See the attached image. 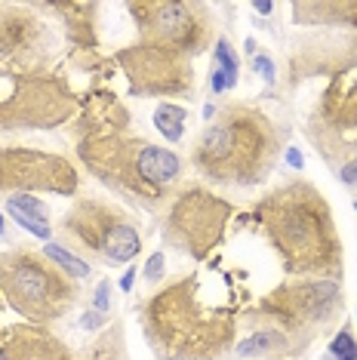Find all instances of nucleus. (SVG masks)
<instances>
[{
    "label": "nucleus",
    "mask_w": 357,
    "mask_h": 360,
    "mask_svg": "<svg viewBox=\"0 0 357 360\" xmlns=\"http://www.w3.org/2000/svg\"><path fill=\"white\" fill-rule=\"evenodd\" d=\"M256 231L268 240L290 277L342 281L345 247L327 194L308 179H287L249 210Z\"/></svg>",
    "instance_id": "nucleus-1"
},
{
    "label": "nucleus",
    "mask_w": 357,
    "mask_h": 360,
    "mask_svg": "<svg viewBox=\"0 0 357 360\" xmlns=\"http://www.w3.org/2000/svg\"><path fill=\"white\" fill-rule=\"evenodd\" d=\"M145 345L157 360H222L238 345V317L200 296V274H182L139 302Z\"/></svg>",
    "instance_id": "nucleus-2"
},
{
    "label": "nucleus",
    "mask_w": 357,
    "mask_h": 360,
    "mask_svg": "<svg viewBox=\"0 0 357 360\" xmlns=\"http://www.w3.org/2000/svg\"><path fill=\"white\" fill-rule=\"evenodd\" d=\"M287 133L253 102L222 105L194 136L188 163L207 182L228 188H256L278 169Z\"/></svg>",
    "instance_id": "nucleus-3"
},
{
    "label": "nucleus",
    "mask_w": 357,
    "mask_h": 360,
    "mask_svg": "<svg viewBox=\"0 0 357 360\" xmlns=\"http://www.w3.org/2000/svg\"><path fill=\"white\" fill-rule=\"evenodd\" d=\"M74 148L89 176L148 212L167 210L185 179V160L173 148L139 136L115 133L84 139Z\"/></svg>",
    "instance_id": "nucleus-4"
},
{
    "label": "nucleus",
    "mask_w": 357,
    "mask_h": 360,
    "mask_svg": "<svg viewBox=\"0 0 357 360\" xmlns=\"http://www.w3.org/2000/svg\"><path fill=\"white\" fill-rule=\"evenodd\" d=\"M345 296L336 281L323 277H290L249 308L256 326H271L283 333L296 354H305L323 333L342 321Z\"/></svg>",
    "instance_id": "nucleus-5"
},
{
    "label": "nucleus",
    "mask_w": 357,
    "mask_h": 360,
    "mask_svg": "<svg viewBox=\"0 0 357 360\" xmlns=\"http://www.w3.org/2000/svg\"><path fill=\"white\" fill-rule=\"evenodd\" d=\"M0 299L25 323H53L68 317L80 302V283L40 250H0Z\"/></svg>",
    "instance_id": "nucleus-6"
},
{
    "label": "nucleus",
    "mask_w": 357,
    "mask_h": 360,
    "mask_svg": "<svg viewBox=\"0 0 357 360\" xmlns=\"http://www.w3.org/2000/svg\"><path fill=\"white\" fill-rule=\"evenodd\" d=\"M56 237L84 262H133L142 252L139 228L129 212L105 198H77L56 222Z\"/></svg>",
    "instance_id": "nucleus-7"
},
{
    "label": "nucleus",
    "mask_w": 357,
    "mask_h": 360,
    "mask_svg": "<svg viewBox=\"0 0 357 360\" xmlns=\"http://www.w3.org/2000/svg\"><path fill=\"white\" fill-rule=\"evenodd\" d=\"M80 96L62 75H10L0 71V133L56 129L74 120Z\"/></svg>",
    "instance_id": "nucleus-8"
},
{
    "label": "nucleus",
    "mask_w": 357,
    "mask_h": 360,
    "mask_svg": "<svg viewBox=\"0 0 357 360\" xmlns=\"http://www.w3.org/2000/svg\"><path fill=\"white\" fill-rule=\"evenodd\" d=\"M126 13L139 44H151L178 56H200L216 40V15L197 0H133Z\"/></svg>",
    "instance_id": "nucleus-9"
},
{
    "label": "nucleus",
    "mask_w": 357,
    "mask_h": 360,
    "mask_svg": "<svg viewBox=\"0 0 357 360\" xmlns=\"http://www.w3.org/2000/svg\"><path fill=\"white\" fill-rule=\"evenodd\" d=\"M234 207L225 198H219L204 185H185L164 210L160 237L167 247L188 256L191 262H207L222 243Z\"/></svg>",
    "instance_id": "nucleus-10"
},
{
    "label": "nucleus",
    "mask_w": 357,
    "mask_h": 360,
    "mask_svg": "<svg viewBox=\"0 0 357 360\" xmlns=\"http://www.w3.org/2000/svg\"><path fill=\"white\" fill-rule=\"evenodd\" d=\"M305 136L330 167L357 160V77L345 75L323 86L305 117Z\"/></svg>",
    "instance_id": "nucleus-11"
},
{
    "label": "nucleus",
    "mask_w": 357,
    "mask_h": 360,
    "mask_svg": "<svg viewBox=\"0 0 357 360\" xmlns=\"http://www.w3.org/2000/svg\"><path fill=\"white\" fill-rule=\"evenodd\" d=\"M56 31L34 4L0 6V71L56 75Z\"/></svg>",
    "instance_id": "nucleus-12"
},
{
    "label": "nucleus",
    "mask_w": 357,
    "mask_h": 360,
    "mask_svg": "<svg viewBox=\"0 0 357 360\" xmlns=\"http://www.w3.org/2000/svg\"><path fill=\"white\" fill-rule=\"evenodd\" d=\"M80 173L65 154L28 145H0V198L15 194H59L74 198Z\"/></svg>",
    "instance_id": "nucleus-13"
},
{
    "label": "nucleus",
    "mask_w": 357,
    "mask_h": 360,
    "mask_svg": "<svg viewBox=\"0 0 357 360\" xmlns=\"http://www.w3.org/2000/svg\"><path fill=\"white\" fill-rule=\"evenodd\" d=\"M115 62L124 71L129 96H178V99H194L197 93V75H194V59L178 56L151 44L120 46Z\"/></svg>",
    "instance_id": "nucleus-14"
},
{
    "label": "nucleus",
    "mask_w": 357,
    "mask_h": 360,
    "mask_svg": "<svg viewBox=\"0 0 357 360\" xmlns=\"http://www.w3.org/2000/svg\"><path fill=\"white\" fill-rule=\"evenodd\" d=\"M351 68H357L354 28H318L287 46V86H299L311 77L336 80Z\"/></svg>",
    "instance_id": "nucleus-15"
},
{
    "label": "nucleus",
    "mask_w": 357,
    "mask_h": 360,
    "mask_svg": "<svg viewBox=\"0 0 357 360\" xmlns=\"http://www.w3.org/2000/svg\"><path fill=\"white\" fill-rule=\"evenodd\" d=\"M0 360H77L50 326L6 323L0 326Z\"/></svg>",
    "instance_id": "nucleus-16"
},
{
    "label": "nucleus",
    "mask_w": 357,
    "mask_h": 360,
    "mask_svg": "<svg viewBox=\"0 0 357 360\" xmlns=\"http://www.w3.org/2000/svg\"><path fill=\"white\" fill-rule=\"evenodd\" d=\"M37 13H53L62 19L65 34L77 50L99 46V4H80V0H56V4H34Z\"/></svg>",
    "instance_id": "nucleus-17"
},
{
    "label": "nucleus",
    "mask_w": 357,
    "mask_h": 360,
    "mask_svg": "<svg viewBox=\"0 0 357 360\" xmlns=\"http://www.w3.org/2000/svg\"><path fill=\"white\" fill-rule=\"evenodd\" d=\"M293 25L299 28H354L357 31V0H302L290 4Z\"/></svg>",
    "instance_id": "nucleus-18"
},
{
    "label": "nucleus",
    "mask_w": 357,
    "mask_h": 360,
    "mask_svg": "<svg viewBox=\"0 0 357 360\" xmlns=\"http://www.w3.org/2000/svg\"><path fill=\"white\" fill-rule=\"evenodd\" d=\"M6 212L19 228L31 231V237H40V240H50L53 237V225H50V210L46 203L34 198V194H15V198H6Z\"/></svg>",
    "instance_id": "nucleus-19"
},
{
    "label": "nucleus",
    "mask_w": 357,
    "mask_h": 360,
    "mask_svg": "<svg viewBox=\"0 0 357 360\" xmlns=\"http://www.w3.org/2000/svg\"><path fill=\"white\" fill-rule=\"evenodd\" d=\"M240 357H268V360H287V357H299L296 348L290 345V339L278 330H271V326H256L253 333L247 335L243 342L234 345Z\"/></svg>",
    "instance_id": "nucleus-20"
},
{
    "label": "nucleus",
    "mask_w": 357,
    "mask_h": 360,
    "mask_svg": "<svg viewBox=\"0 0 357 360\" xmlns=\"http://www.w3.org/2000/svg\"><path fill=\"white\" fill-rule=\"evenodd\" d=\"M80 360H126V348H124V326L115 323L108 330H102L93 339V345L84 351Z\"/></svg>",
    "instance_id": "nucleus-21"
},
{
    "label": "nucleus",
    "mask_w": 357,
    "mask_h": 360,
    "mask_svg": "<svg viewBox=\"0 0 357 360\" xmlns=\"http://www.w3.org/2000/svg\"><path fill=\"white\" fill-rule=\"evenodd\" d=\"M185 108H178L173 102H160L157 108H154V127L160 129V136L167 139V142H178L185 133Z\"/></svg>",
    "instance_id": "nucleus-22"
},
{
    "label": "nucleus",
    "mask_w": 357,
    "mask_h": 360,
    "mask_svg": "<svg viewBox=\"0 0 357 360\" xmlns=\"http://www.w3.org/2000/svg\"><path fill=\"white\" fill-rule=\"evenodd\" d=\"M44 252H46V256H50V259H53L56 265H59V268H62V271L68 274V277H74V281H86V277L93 274V268H89V262H84L80 256H74V252H71V250H65L62 243H46Z\"/></svg>",
    "instance_id": "nucleus-23"
},
{
    "label": "nucleus",
    "mask_w": 357,
    "mask_h": 360,
    "mask_svg": "<svg viewBox=\"0 0 357 360\" xmlns=\"http://www.w3.org/2000/svg\"><path fill=\"white\" fill-rule=\"evenodd\" d=\"M330 357L332 360H357V335L351 326H342L330 342Z\"/></svg>",
    "instance_id": "nucleus-24"
},
{
    "label": "nucleus",
    "mask_w": 357,
    "mask_h": 360,
    "mask_svg": "<svg viewBox=\"0 0 357 360\" xmlns=\"http://www.w3.org/2000/svg\"><path fill=\"white\" fill-rule=\"evenodd\" d=\"M213 68H222V71H228V75H238L240 71V62H238V53L231 50V44H228V37H219L216 40V46H213Z\"/></svg>",
    "instance_id": "nucleus-25"
},
{
    "label": "nucleus",
    "mask_w": 357,
    "mask_h": 360,
    "mask_svg": "<svg viewBox=\"0 0 357 360\" xmlns=\"http://www.w3.org/2000/svg\"><path fill=\"white\" fill-rule=\"evenodd\" d=\"M253 71L265 80V84H274V80H278V68H274V59H271V56H265V53H256V56H253Z\"/></svg>",
    "instance_id": "nucleus-26"
},
{
    "label": "nucleus",
    "mask_w": 357,
    "mask_h": 360,
    "mask_svg": "<svg viewBox=\"0 0 357 360\" xmlns=\"http://www.w3.org/2000/svg\"><path fill=\"white\" fill-rule=\"evenodd\" d=\"M160 277H164V252H154V256H148V262H145V281L157 283Z\"/></svg>",
    "instance_id": "nucleus-27"
},
{
    "label": "nucleus",
    "mask_w": 357,
    "mask_h": 360,
    "mask_svg": "<svg viewBox=\"0 0 357 360\" xmlns=\"http://www.w3.org/2000/svg\"><path fill=\"white\" fill-rule=\"evenodd\" d=\"M93 305H96V311H108L111 308V281H102L99 286H96V296H93Z\"/></svg>",
    "instance_id": "nucleus-28"
},
{
    "label": "nucleus",
    "mask_w": 357,
    "mask_h": 360,
    "mask_svg": "<svg viewBox=\"0 0 357 360\" xmlns=\"http://www.w3.org/2000/svg\"><path fill=\"white\" fill-rule=\"evenodd\" d=\"M339 176H342V182H345V185H357V160L345 163V167L339 169Z\"/></svg>",
    "instance_id": "nucleus-29"
},
{
    "label": "nucleus",
    "mask_w": 357,
    "mask_h": 360,
    "mask_svg": "<svg viewBox=\"0 0 357 360\" xmlns=\"http://www.w3.org/2000/svg\"><path fill=\"white\" fill-rule=\"evenodd\" d=\"M105 323V317L99 314V311H89V314L84 317V326H102Z\"/></svg>",
    "instance_id": "nucleus-30"
},
{
    "label": "nucleus",
    "mask_w": 357,
    "mask_h": 360,
    "mask_svg": "<svg viewBox=\"0 0 357 360\" xmlns=\"http://www.w3.org/2000/svg\"><path fill=\"white\" fill-rule=\"evenodd\" d=\"M133 281H136V271H133V268H129V271H126L124 277H120V290L129 292V290H133Z\"/></svg>",
    "instance_id": "nucleus-31"
},
{
    "label": "nucleus",
    "mask_w": 357,
    "mask_h": 360,
    "mask_svg": "<svg viewBox=\"0 0 357 360\" xmlns=\"http://www.w3.org/2000/svg\"><path fill=\"white\" fill-rule=\"evenodd\" d=\"M253 10H256V13H262V15H268V13L274 10V4H253Z\"/></svg>",
    "instance_id": "nucleus-32"
},
{
    "label": "nucleus",
    "mask_w": 357,
    "mask_h": 360,
    "mask_svg": "<svg viewBox=\"0 0 357 360\" xmlns=\"http://www.w3.org/2000/svg\"><path fill=\"white\" fill-rule=\"evenodd\" d=\"M0 240H6V219H4V212H0Z\"/></svg>",
    "instance_id": "nucleus-33"
},
{
    "label": "nucleus",
    "mask_w": 357,
    "mask_h": 360,
    "mask_svg": "<svg viewBox=\"0 0 357 360\" xmlns=\"http://www.w3.org/2000/svg\"><path fill=\"white\" fill-rule=\"evenodd\" d=\"M0 308H4V299H0Z\"/></svg>",
    "instance_id": "nucleus-34"
}]
</instances>
